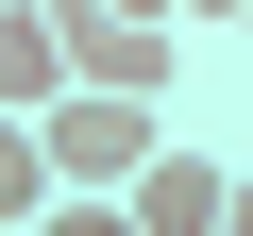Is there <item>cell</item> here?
<instances>
[{"instance_id":"cell-1","label":"cell","mask_w":253,"mask_h":236,"mask_svg":"<svg viewBox=\"0 0 253 236\" xmlns=\"http://www.w3.org/2000/svg\"><path fill=\"white\" fill-rule=\"evenodd\" d=\"M152 135H169V101H135V84H51V101H34V152H51V186H118Z\"/></svg>"},{"instance_id":"cell-2","label":"cell","mask_w":253,"mask_h":236,"mask_svg":"<svg viewBox=\"0 0 253 236\" xmlns=\"http://www.w3.org/2000/svg\"><path fill=\"white\" fill-rule=\"evenodd\" d=\"M118 219H135V236H219V219H253V202H236V169H219L203 135H152L135 169H118Z\"/></svg>"},{"instance_id":"cell-3","label":"cell","mask_w":253,"mask_h":236,"mask_svg":"<svg viewBox=\"0 0 253 236\" xmlns=\"http://www.w3.org/2000/svg\"><path fill=\"white\" fill-rule=\"evenodd\" d=\"M68 84V51H51V17H34V0H0V118H34Z\"/></svg>"},{"instance_id":"cell-4","label":"cell","mask_w":253,"mask_h":236,"mask_svg":"<svg viewBox=\"0 0 253 236\" xmlns=\"http://www.w3.org/2000/svg\"><path fill=\"white\" fill-rule=\"evenodd\" d=\"M0 219H51V152H34V118H0Z\"/></svg>"},{"instance_id":"cell-5","label":"cell","mask_w":253,"mask_h":236,"mask_svg":"<svg viewBox=\"0 0 253 236\" xmlns=\"http://www.w3.org/2000/svg\"><path fill=\"white\" fill-rule=\"evenodd\" d=\"M169 17H186V34H236V0H169Z\"/></svg>"},{"instance_id":"cell-6","label":"cell","mask_w":253,"mask_h":236,"mask_svg":"<svg viewBox=\"0 0 253 236\" xmlns=\"http://www.w3.org/2000/svg\"><path fill=\"white\" fill-rule=\"evenodd\" d=\"M118 17H169V0H118Z\"/></svg>"},{"instance_id":"cell-7","label":"cell","mask_w":253,"mask_h":236,"mask_svg":"<svg viewBox=\"0 0 253 236\" xmlns=\"http://www.w3.org/2000/svg\"><path fill=\"white\" fill-rule=\"evenodd\" d=\"M236 51H253V0H236Z\"/></svg>"}]
</instances>
